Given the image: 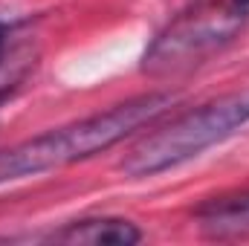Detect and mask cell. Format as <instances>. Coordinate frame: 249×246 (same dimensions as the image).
I'll use <instances>...</instances> for the list:
<instances>
[{
  "mask_svg": "<svg viewBox=\"0 0 249 246\" xmlns=\"http://www.w3.org/2000/svg\"><path fill=\"white\" fill-rule=\"evenodd\" d=\"M174 105H177L174 93H145L90 119L72 122L67 127L41 133L35 139H26L9 151H0V183L20 180L29 174H44L78 159H90L124 142L139 127L157 122Z\"/></svg>",
  "mask_w": 249,
  "mask_h": 246,
  "instance_id": "obj_1",
  "label": "cell"
},
{
  "mask_svg": "<svg viewBox=\"0 0 249 246\" xmlns=\"http://www.w3.org/2000/svg\"><path fill=\"white\" fill-rule=\"evenodd\" d=\"M244 124H249V87L229 93L223 99H214L200 110H191L174 119L162 130L148 133L124 154L119 168L127 177H151L177 168L194 159L197 154H203L206 148L223 142Z\"/></svg>",
  "mask_w": 249,
  "mask_h": 246,
  "instance_id": "obj_2",
  "label": "cell"
},
{
  "mask_svg": "<svg viewBox=\"0 0 249 246\" xmlns=\"http://www.w3.org/2000/svg\"><path fill=\"white\" fill-rule=\"evenodd\" d=\"M244 23H247V9L238 3L209 6L183 15L154 38V44L142 58V72L154 78L186 72L212 58L214 53L226 50L241 35Z\"/></svg>",
  "mask_w": 249,
  "mask_h": 246,
  "instance_id": "obj_3",
  "label": "cell"
},
{
  "mask_svg": "<svg viewBox=\"0 0 249 246\" xmlns=\"http://www.w3.org/2000/svg\"><path fill=\"white\" fill-rule=\"evenodd\" d=\"M194 223L209 241H241L249 238V191L209 197L197 206Z\"/></svg>",
  "mask_w": 249,
  "mask_h": 246,
  "instance_id": "obj_4",
  "label": "cell"
},
{
  "mask_svg": "<svg viewBox=\"0 0 249 246\" xmlns=\"http://www.w3.org/2000/svg\"><path fill=\"white\" fill-rule=\"evenodd\" d=\"M50 241L72 246H133L142 241V232L122 217H87L53 232Z\"/></svg>",
  "mask_w": 249,
  "mask_h": 246,
  "instance_id": "obj_5",
  "label": "cell"
},
{
  "mask_svg": "<svg viewBox=\"0 0 249 246\" xmlns=\"http://www.w3.org/2000/svg\"><path fill=\"white\" fill-rule=\"evenodd\" d=\"M35 67V53L32 50H6L0 58V99H6Z\"/></svg>",
  "mask_w": 249,
  "mask_h": 246,
  "instance_id": "obj_6",
  "label": "cell"
},
{
  "mask_svg": "<svg viewBox=\"0 0 249 246\" xmlns=\"http://www.w3.org/2000/svg\"><path fill=\"white\" fill-rule=\"evenodd\" d=\"M6 50H9V32H6V26L0 23V58H3Z\"/></svg>",
  "mask_w": 249,
  "mask_h": 246,
  "instance_id": "obj_7",
  "label": "cell"
}]
</instances>
